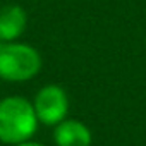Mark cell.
Listing matches in <instances>:
<instances>
[{
	"label": "cell",
	"mask_w": 146,
	"mask_h": 146,
	"mask_svg": "<svg viewBox=\"0 0 146 146\" xmlns=\"http://www.w3.org/2000/svg\"><path fill=\"white\" fill-rule=\"evenodd\" d=\"M14 146H43V144H40V143H33V141H23V143L14 144Z\"/></svg>",
	"instance_id": "6"
},
{
	"label": "cell",
	"mask_w": 146,
	"mask_h": 146,
	"mask_svg": "<svg viewBox=\"0 0 146 146\" xmlns=\"http://www.w3.org/2000/svg\"><path fill=\"white\" fill-rule=\"evenodd\" d=\"M41 69L40 53L21 43H2L0 46V78L5 81H28Z\"/></svg>",
	"instance_id": "2"
},
{
	"label": "cell",
	"mask_w": 146,
	"mask_h": 146,
	"mask_svg": "<svg viewBox=\"0 0 146 146\" xmlns=\"http://www.w3.org/2000/svg\"><path fill=\"white\" fill-rule=\"evenodd\" d=\"M38 125L35 107L23 96H7L0 102V141L17 144L28 141Z\"/></svg>",
	"instance_id": "1"
},
{
	"label": "cell",
	"mask_w": 146,
	"mask_h": 146,
	"mask_svg": "<svg viewBox=\"0 0 146 146\" xmlns=\"http://www.w3.org/2000/svg\"><path fill=\"white\" fill-rule=\"evenodd\" d=\"M53 136L58 146H90L91 144V132L79 120L58 122Z\"/></svg>",
	"instance_id": "4"
},
{
	"label": "cell",
	"mask_w": 146,
	"mask_h": 146,
	"mask_svg": "<svg viewBox=\"0 0 146 146\" xmlns=\"http://www.w3.org/2000/svg\"><path fill=\"white\" fill-rule=\"evenodd\" d=\"M33 107L38 120H41L46 125H53L64 120L69 108V102H67L65 91L60 86L50 84V86H45L36 95Z\"/></svg>",
	"instance_id": "3"
},
{
	"label": "cell",
	"mask_w": 146,
	"mask_h": 146,
	"mask_svg": "<svg viewBox=\"0 0 146 146\" xmlns=\"http://www.w3.org/2000/svg\"><path fill=\"white\" fill-rule=\"evenodd\" d=\"M28 17L23 7L5 5L0 9V41H12L23 35Z\"/></svg>",
	"instance_id": "5"
}]
</instances>
